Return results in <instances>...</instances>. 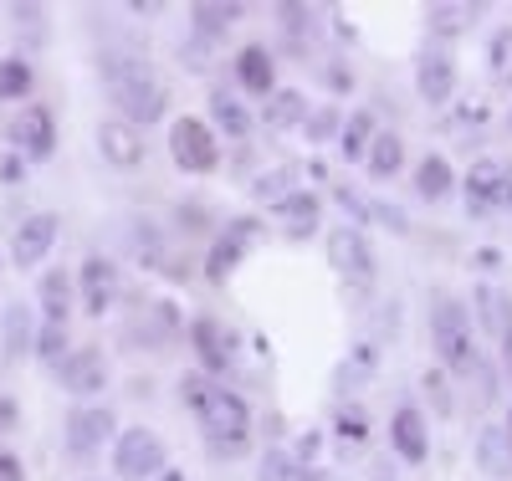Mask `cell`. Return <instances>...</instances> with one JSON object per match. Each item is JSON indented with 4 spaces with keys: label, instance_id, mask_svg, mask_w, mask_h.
I'll return each mask as SVG.
<instances>
[{
    "label": "cell",
    "instance_id": "obj_1",
    "mask_svg": "<svg viewBox=\"0 0 512 481\" xmlns=\"http://www.w3.org/2000/svg\"><path fill=\"white\" fill-rule=\"evenodd\" d=\"M180 400L195 410L200 430L210 435V446H216V451H241V446H246L251 410H246V400L236 395V389L210 384L205 374H185V379H180Z\"/></svg>",
    "mask_w": 512,
    "mask_h": 481
},
{
    "label": "cell",
    "instance_id": "obj_2",
    "mask_svg": "<svg viewBox=\"0 0 512 481\" xmlns=\"http://www.w3.org/2000/svg\"><path fill=\"white\" fill-rule=\"evenodd\" d=\"M98 67H103V82H108V93H113V103H118V113H123V123H128V128L164 118L169 93H164V82L154 77V67H149V62L128 57V52H108Z\"/></svg>",
    "mask_w": 512,
    "mask_h": 481
},
{
    "label": "cell",
    "instance_id": "obj_3",
    "mask_svg": "<svg viewBox=\"0 0 512 481\" xmlns=\"http://www.w3.org/2000/svg\"><path fill=\"white\" fill-rule=\"evenodd\" d=\"M431 333H436V348H441V364L461 379H472L482 369V348H477V333H472V313L461 302L441 297L436 313H431Z\"/></svg>",
    "mask_w": 512,
    "mask_h": 481
},
{
    "label": "cell",
    "instance_id": "obj_4",
    "mask_svg": "<svg viewBox=\"0 0 512 481\" xmlns=\"http://www.w3.org/2000/svg\"><path fill=\"white\" fill-rule=\"evenodd\" d=\"M113 471L123 481H154L164 471V441L149 425L134 430H118V446H113Z\"/></svg>",
    "mask_w": 512,
    "mask_h": 481
},
{
    "label": "cell",
    "instance_id": "obj_5",
    "mask_svg": "<svg viewBox=\"0 0 512 481\" xmlns=\"http://www.w3.org/2000/svg\"><path fill=\"white\" fill-rule=\"evenodd\" d=\"M169 154H175V164L185 174H210L221 164V144H216V134H210L200 118H175L169 123Z\"/></svg>",
    "mask_w": 512,
    "mask_h": 481
},
{
    "label": "cell",
    "instance_id": "obj_6",
    "mask_svg": "<svg viewBox=\"0 0 512 481\" xmlns=\"http://www.w3.org/2000/svg\"><path fill=\"white\" fill-rule=\"evenodd\" d=\"M11 144H16L21 159H52V149H57V118H52V108L47 103H26L16 113V123H11Z\"/></svg>",
    "mask_w": 512,
    "mask_h": 481
},
{
    "label": "cell",
    "instance_id": "obj_7",
    "mask_svg": "<svg viewBox=\"0 0 512 481\" xmlns=\"http://www.w3.org/2000/svg\"><path fill=\"white\" fill-rule=\"evenodd\" d=\"M256 236H262V226H256L251 215H236V221L226 226V236L210 246V256H205V277H210V282H226V277L241 267V256L256 246Z\"/></svg>",
    "mask_w": 512,
    "mask_h": 481
},
{
    "label": "cell",
    "instance_id": "obj_8",
    "mask_svg": "<svg viewBox=\"0 0 512 481\" xmlns=\"http://www.w3.org/2000/svg\"><path fill=\"white\" fill-rule=\"evenodd\" d=\"M57 231H62V221H57L52 210L26 215V221L16 226V236H11V261H16V267H41L47 251L57 246Z\"/></svg>",
    "mask_w": 512,
    "mask_h": 481
},
{
    "label": "cell",
    "instance_id": "obj_9",
    "mask_svg": "<svg viewBox=\"0 0 512 481\" xmlns=\"http://www.w3.org/2000/svg\"><path fill=\"white\" fill-rule=\"evenodd\" d=\"M190 343H195V354L210 374H226L236 364V333L221 323V318H195L190 323Z\"/></svg>",
    "mask_w": 512,
    "mask_h": 481
},
{
    "label": "cell",
    "instance_id": "obj_10",
    "mask_svg": "<svg viewBox=\"0 0 512 481\" xmlns=\"http://www.w3.org/2000/svg\"><path fill=\"white\" fill-rule=\"evenodd\" d=\"M328 267L333 272H344V277H374V246L364 241V231H354V226H338L333 236H328Z\"/></svg>",
    "mask_w": 512,
    "mask_h": 481
},
{
    "label": "cell",
    "instance_id": "obj_11",
    "mask_svg": "<svg viewBox=\"0 0 512 481\" xmlns=\"http://www.w3.org/2000/svg\"><path fill=\"white\" fill-rule=\"evenodd\" d=\"M113 430H118V420H113L108 405L77 410V415L67 420V451H72V456H93V451H103V441H108Z\"/></svg>",
    "mask_w": 512,
    "mask_h": 481
},
{
    "label": "cell",
    "instance_id": "obj_12",
    "mask_svg": "<svg viewBox=\"0 0 512 481\" xmlns=\"http://www.w3.org/2000/svg\"><path fill=\"white\" fill-rule=\"evenodd\" d=\"M98 154L113 169H134V164H144V134L128 128L123 118H108V123H98Z\"/></svg>",
    "mask_w": 512,
    "mask_h": 481
},
{
    "label": "cell",
    "instance_id": "obj_13",
    "mask_svg": "<svg viewBox=\"0 0 512 481\" xmlns=\"http://www.w3.org/2000/svg\"><path fill=\"white\" fill-rule=\"evenodd\" d=\"M62 384L72 389V395H98V389L108 384V359L98 354V348H72V354H62Z\"/></svg>",
    "mask_w": 512,
    "mask_h": 481
},
{
    "label": "cell",
    "instance_id": "obj_14",
    "mask_svg": "<svg viewBox=\"0 0 512 481\" xmlns=\"http://www.w3.org/2000/svg\"><path fill=\"white\" fill-rule=\"evenodd\" d=\"M113 297H118V267L108 256H88L82 261V308L93 318H103L113 308Z\"/></svg>",
    "mask_w": 512,
    "mask_h": 481
},
{
    "label": "cell",
    "instance_id": "obj_15",
    "mask_svg": "<svg viewBox=\"0 0 512 481\" xmlns=\"http://www.w3.org/2000/svg\"><path fill=\"white\" fill-rule=\"evenodd\" d=\"M415 93L431 103V108H441V103L456 93V62H451L446 52H425V57L415 62Z\"/></svg>",
    "mask_w": 512,
    "mask_h": 481
},
{
    "label": "cell",
    "instance_id": "obj_16",
    "mask_svg": "<svg viewBox=\"0 0 512 481\" xmlns=\"http://www.w3.org/2000/svg\"><path fill=\"white\" fill-rule=\"evenodd\" d=\"M390 446L400 451V461H410V466H420L425 456H431V430H425V415L420 410H395V420H390Z\"/></svg>",
    "mask_w": 512,
    "mask_h": 481
},
{
    "label": "cell",
    "instance_id": "obj_17",
    "mask_svg": "<svg viewBox=\"0 0 512 481\" xmlns=\"http://www.w3.org/2000/svg\"><path fill=\"white\" fill-rule=\"evenodd\" d=\"M236 77H241L246 93H256V98H272L277 93V62H272L267 47H241L236 52Z\"/></svg>",
    "mask_w": 512,
    "mask_h": 481
},
{
    "label": "cell",
    "instance_id": "obj_18",
    "mask_svg": "<svg viewBox=\"0 0 512 481\" xmlns=\"http://www.w3.org/2000/svg\"><path fill=\"white\" fill-rule=\"evenodd\" d=\"M502 195V159H477L466 169V210H492Z\"/></svg>",
    "mask_w": 512,
    "mask_h": 481
},
{
    "label": "cell",
    "instance_id": "obj_19",
    "mask_svg": "<svg viewBox=\"0 0 512 481\" xmlns=\"http://www.w3.org/2000/svg\"><path fill=\"white\" fill-rule=\"evenodd\" d=\"M277 210V221H282V231L287 236H313L318 231V215H323V205L308 195V190H292L282 205H272Z\"/></svg>",
    "mask_w": 512,
    "mask_h": 481
},
{
    "label": "cell",
    "instance_id": "obj_20",
    "mask_svg": "<svg viewBox=\"0 0 512 481\" xmlns=\"http://www.w3.org/2000/svg\"><path fill=\"white\" fill-rule=\"evenodd\" d=\"M210 118H216V128H221L226 139H236V144L251 139V113L226 93V87H216V93H210Z\"/></svg>",
    "mask_w": 512,
    "mask_h": 481
},
{
    "label": "cell",
    "instance_id": "obj_21",
    "mask_svg": "<svg viewBox=\"0 0 512 481\" xmlns=\"http://www.w3.org/2000/svg\"><path fill=\"white\" fill-rule=\"evenodd\" d=\"M303 118H308V103H303L297 87H277V93L267 98V108H262V123L272 128V134H282V128L303 123Z\"/></svg>",
    "mask_w": 512,
    "mask_h": 481
},
{
    "label": "cell",
    "instance_id": "obj_22",
    "mask_svg": "<svg viewBox=\"0 0 512 481\" xmlns=\"http://www.w3.org/2000/svg\"><path fill=\"white\" fill-rule=\"evenodd\" d=\"M303 180V164H282V169H267V174H256L251 180V200H262V205H282L292 195V185Z\"/></svg>",
    "mask_w": 512,
    "mask_h": 481
},
{
    "label": "cell",
    "instance_id": "obj_23",
    "mask_svg": "<svg viewBox=\"0 0 512 481\" xmlns=\"http://www.w3.org/2000/svg\"><path fill=\"white\" fill-rule=\"evenodd\" d=\"M364 164H369L374 180H395L400 164H405V144H400V134H374V144H369Z\"/></svg>",
    "mask_w": 512,
    "mask_h": 481
},
{
    "label": "cell",
    "instance_id": "obj_24",
    "mask_svg": "<svg viewBox=\"0 0 512 481\" xmlns=\"http://www.w3.org/2000/svg\"><path fill=\"white\" fill-rule=\"evenodd\" d=\"M472 21H477V6H461V0H436V6H425V26H431L436 36H461Z\"/></svg>",
    "mask_w": 512,
    "mask_h": 481
},
{
    "label": "cell",
    "instance_id": "obj_25",
    "mask_svg": "<svg viewBox=\"0 0 512 481\" xmlns=\"http://www.w3.org/2000/svg\"><path fill=\"white\" fill-rule=\"evenodd\" d=\"M415 190H420V200H446L451 195V164H446V154H425L415 164Z\"/></svg>",
    "mask_w": 512,
    "mask_h": 481
},
{
    "label": "cell",
    "instance_id": "obj_26",
    "mask_svg": "<svg viewBox=\"0 0 512 481\" xmlns=\"http://www.w3.org/2000/svg\"><path fill=\"white\" fill-rule=\"evenodd\" d=\"M67 313H72V282L62 272H47L41 277V318L67 328Z\"/></svg>",
    "mask_w": 512,
    "mask_h": 481
},
{
    "label": "cell",
    "instance_id": "obj_27",
    "mask_svg": "<svg viewBox=\"0 0 512 481\" xmlns=\"http://www.w3.org/2000/svg\"><path fill=\"white\" fill-rule=\"evenodd\" d=\"M477 461H482L487 471H512V435H507L502 425H487V430L477 435Z\"/></svg>",
    "mask_w": 512,
    "mask_h": 481
},
{
    "label": "cell",
    "instance_id": "obj_28",
    "mask_svg": "<svg viewBox=\"0 0 512 481\" xmlns=\"http://www.w3.org/2000/svg\"><path fill=\"white\" fill-rule=\"evenodd\" d=\"M369 144H374V113L359 108L344 128H338V149H344V159H364Z\"/></svg>",
    "mask_w": 512,
    "mask_h": 481
},
{
    "label": "cell",
    "instance_id": "obj_29",
    "mask_svg": "<svg viewBox=\"0 0 512 481\" xmlns=\"http://www.w3.org/2000/svg\"><path fill=\"white\" fill-rule=\"evenodd\" d=\"M190 16H195V36L216 41V36H226V26L241 16V6H210V0H200V6H190Z\"/></svg>",
    "mask_w": 512,
    "mask_h": 481
},
{
    "label": "cell",
    "instance_id": "obj_30",
    "mask_svg": "<svg viewBox=\"0 0 512 481\" xmlns=\"http://www.w3.org/2000/svg\"><path fill=\"white\" fill-rule=\"evenodd\" d=\"M477 308H482V323H487V333H497V338H502V333L512 328V313H507L512 302H507L497 287H477Z\"/></svg>",
    "mask_w": 512,
    "mask_h": 481
},
{
    "label": "cell",
    "instance_id": "obj_31",
    "mask_svg": "<svg viewBox=\"0 0 512 481\" xmlns=\"http://www.w3.org/2000/svg\"><path fill=\"white\" fill-rule=\"evenodd\" d=\"M26 93H31V67H26L21 57H0V98L16 103V98H26Z\"/></svg>",
    "mask_w": 512,
    "mask_h": 481
},
{
    "label": "cell",
    "instance_id": "obj_32",
    "mask_svg": "<svg viewBox=\"0 0 512 481\" xmlns=\"http://www.w3.org/2000/svg\"><path fill=\"white\" fill-rule=\"evenodd\" d=\"M338 128H344V113H338L333 103L328 108H318L313 118H303V134H308V144H328Z\"/></svg>",
    "mask_w": 512,
    "mask_h": 481
},
{
    "label": "cell",
    "instance_id": "obj_33",
    "mask_svg": "<svg viewBox=\"0 0 512 481\" xmlns=\"http://www.w3.org/2000/svg\"><path fill=\"white\" fill-rule=\"evenodd\" d=\"M487 62H492V77L497 82H512V26H502L487 47Z\"/></svg>",
    "mask_w": 512,
    "mask_h": 481
},
{
    "label": "cell",
    "instance_id": "obj_34",
    "mask_svg": "<svg viewBox=\"0 0 512 481\" xmlns=\"http://www.w3.org/2000/svg\"><path fill=\"white\" fill-rule=\"evenodd\" d=\"M62 348H67V328H62V323H41V333H36V354L47 359V364H62Z\"/></svg>",
    "mask_w": 512,
    "mask_h": 481
},
{
    "label": "cell",
    "instance_id": "obj_35",
    "mask_svg": "<svg viewBox=\"0 0 512 481\" xmlns=\"http://www.w3.org/2000/svg\"><path fill=\"white\" fill-rule=\"evenodd\" d=\"M333 430H338V441H344V446H364V441H369V420H364V410H344Z\"/></svg>",
    "mask_w": 512,
    "mask_h": 481
},
{
    "label": "cell",
    "instance_id": "obj_36",
    "mask_svg": "<svg viewBox=\"0 0 512 481\" xmlns=\"http://www.w3.org/2000/svg\"><path fill=\"white\" fill-rule=\"evenodd\" d=\"M369 215H374V221H384L395 236H405V231H410V215H405L400 205H369Z\"/></svg>",
    "mask_w": 512,
    "mask_h": 481
},
{
    "label": "cell",
    "instance_id": "obj_37",
    "mask_svg": "<svg viewBox=\"0 0 512 481\" xmlns=\"http://www.w3.org/2000/svg\"><path fill=\"white\" fill-rule=\"evenodd\" d=\"M180 57H185V67L205 72V67H210V41H205V36H190V47H180Z\"/></svg>",
    "mask_w": 512,
    "mask_h": 481
},
{
    "label": "cell",
    "instance_id": "obj_38",
    "mask_svg": "<svg viewBox=\"0 0 512 481\" xmlns=\"http://www.w3.org/2000/svg\"><path fill=\"white\" fill-rule=\"evenodd\" d=\"M333 195H338V205H344V210H349V215H354V231H359V226H364V221H369V205H364V200H359V195H354V190H349V185H338V190H333Z\"/></svg>",
    "mask_w": 512,
    "mask_h": 481
},
{
    "label": "cell",
    "instance_id": "obj_39",
    "mask_svg": "<svg viewBox=\"0 0 512 481\" xmlns=\"http://www.w3.org/2000/svg\"><path fill=\"white\" fill-rule=\"evenodd\" d=\"M21 343H26V313H6V348H11V354H21Z\"/></svg>",
    "mask_w": 512,
    "mask_h": 481
},
{
    "label": "cell",
    "instance_id": "obj_40",
    "mask_svg": "<svg viewBox=\"0 0 512 481\" xmlns=\"http://www.w3.org/2000/svg\"><path fill=\"white\" fill-rule=\"evenodd\" d=\"M0 180H6V185H26V159L6 154V159H0Z\"/></svg>",
    "mask_w": 512,
    "mask_h": 481
},
{
    "label": "cell",
    "instance_id": "obj_41",
    "mask_svg": "<svg viewBox=\"0 0 512 481\" xmlns=\"http://www.w3.org/2000/svg\"><path fill=\"white\" fill-rule=\"evenodd\" d=\"M420 384H425V389H431V400H436V410L446 415V410H451V395H446V379H441V374H425Z\"/></svg>",
    "mask_w": 512,
    "mask_h": 481
},
{
    "label": "cell",
    "instance_id": "obj_42",
    "mask_svg": "<svg viewBox=\"0 0 512 481\" xmlns=\"http://www.w3.org/2000/svg\"><path fill=\"white\" fill-rule=\"evenodd\" d=\"M0 481H26V466H21V456L0 451Z\"/></svg>",
    "mask_w": 512,
    "mask_h": 481
},
{
    "label": "cell",
    "instance_id": "obj_43",
    "mask_svg": "<svg viewBox=\"0 0 512 481\" xmlns=\"http://www.w3.org/2000/svg\"><path fill=\"white\" fill-rule=\"evenodd\" d=\"M16 420H21L16 400H11V395H0V435H11V430H16Z\"/></svg>",
    "mask_w": 512,
    "mask_h": 481
},
{
    "label": "cell",
    "instance_id": "obj_44",
    "mask_svg": "<svg viewBox=\"0 0 512 481\" xmlns=\"http://www.w3.org/2000/svg\"><path fill=\"white\" fill-rule=\"evenodd\" d=\"M497 205H512V164H502V195H497Z\"/></svg>",
    "mask_w": 512,
    "mask_h": 481
},
{
    "label": "cell",
    "instance_id": "obj_45",
    "mask_svg": "<svg viewBox=\"0 0 512 481\" xmlns=\"http://www.w3.org/2000/svg\"><path fill=\"white\" fill-rule=\"evenodd\" d=\"M497 261H502V256H497L492 246H482V251H477V267H497Z\"/></svg>",
    "mask_w": 512,
    "mask_h": 481
},
{
    "label": "cell",
    "instance_id": "obj_46",
    "mask_svg": "<svg viewBox=\"0 0 512 481\" xmlns=\"http://www.w3.org/2000/svg\"><path fill=\"white\" fill-rule=\"evenodd\" d=\"M502 359H507V369H512V328L502 333Z\"/></svg>",
    "mask_w": 512,
    "mask_h": 481
},
{
    "label": "cell",
    "instance_id": "obj_47",
    "mask_svg": "<svg viewBox=\"0 0 512 481\" xmlns=\"http://www.w3.org/2000/svg\"><path fill=\"white\" fill-rule=\"evenodd\" d=\"M154 481H185V471H169V466H164V471H159Z\"/></svg>",
    "mask_w": 512,
    "mask_h": 481
},
{
    "label": "cell",
    "instance_id": "obj_48",
    "mask_svg": "<svg viewBox=\"0 0 512 481\" xmlns=\"http://www.w3.org/2000/svg\"><path fill=\"white\" fill-rule=\"evenodd\" d=\"M507 128H512V113H507Z\"/></svg>",
    "mask_w": 512,
    "mask_h": 481
},
{
    "label": "cell",
    "instance_id": "obj_49",
    "mask_svg": "<svg viewBox=\"0 0 512 481\" xmlns=\"http://www.w3.org/2000/svg\"><path fill=\"white\" fill-rule=\"evenodd\" d=\"M507 435H512V425H507Z\"/></svg>",
    "mask_w": 512,
    "mask_h": 481
},
{
    "label": "cell",
    "instance_id": "obj_50",
    "mask_svg": "<svg viewBox=\"0 0 512 481\" xmlns=\"http://www.w3.org/2000/svg\"><path fill=\"white\" fill-rule=\"evenodd\" d=\"M88 481H98V476H88Z\"/></svg>",
    "mask_w": 512,
    "mask_h": 481
}]
</instances>
